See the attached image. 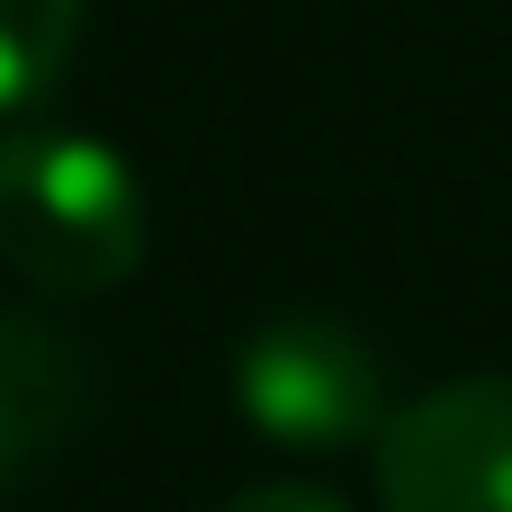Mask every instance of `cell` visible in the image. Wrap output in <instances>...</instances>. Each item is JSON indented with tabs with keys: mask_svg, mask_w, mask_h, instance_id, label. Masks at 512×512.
Masks as SVG:
<instances>
[{
	"mask_svg": "<svg viewBox=\"0 0 512 512\" xmlns=\"http://www.w3.org/2000/svg\"><path fill=\"white\" fill-rule=\"evenodd\" d=\"M378 512H512V369L450 378L369 441Z\"/></svg>",
	"mask_w": 512,
	"mask_h": 512,
	"instance_id": "cell-3",
	"label": "cell"
},
{
	"mask_svg": "<svg viewBox=\"0 0 512 512\" xmlns=\"http://www.w3.org/2000/svg\"><path fill=\"white\" fill-rule=\"evenodd\" d=\"M225 512H351V504H333L324 486H252V495H234Z\"/></svg>",
	"mask_w": 512,
	"mask_h": 512,
	"instance_id": "cell-6",
	"label": "cell"
},
{
	"mask_svg": "<svg viewBox=\"0 0 512 512\" xmlns=\"http://www.w3.org/2000/svg\"><path fill=\"white\" fill-rule=\"evenodd\" d=\"M0 261L36 297H108L144 261V189L117 144L81 126L0 135Z\"/></svg>",
	"mask_w": 512,
	"mask_h": 512,
	"instance_id": "cell-1",
	"label": "cell"
},
{
	"mask_svg": "<svg viewBox=\"0 0 512 512\" xmlns=\"http://www.w3.org/2000/svg\"><path fill=\"white\" fill-rule=\"evenodd\" d=\"M234 405L279 450H369L396 414L378 342L315 306H288L234 342Z\"/></svg>",
	"mask_w": 512,
	"mask_h": 512,
	"instance_id": "cell-2",
	"label": "cell"
},
{
	"mask_svg": "<svg viewBox=\"0 0 512 512\" xmlns=\"http://www.w3.org/2000/svg\"><path fill=\"white\" fill-rule=\"evenodd\" d=\"M81 9L90 0H0V117L36 108L63 81L72 45H81Z\"/></svg>",
	"mask_w": 512,
	"mask_h": 512,
	"instance_id": "cell-5",
	"label": "cell"
},
{
	"mask_svg": "<svg viewBox=\"0 0 512 512\" xmlns=\"http://www.w3.org/2000/svg\"><path fill=\"white\" fill-rule=\"evenodd\" d=\"M90 405V360L45 315H0V486L36 468Z\"/></svg>",
	"mask_w": 512,
	"mask_h": 512,
	"instance_id": "cell-4",
	"label": "cell"
}]
</instances>
